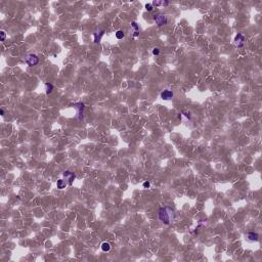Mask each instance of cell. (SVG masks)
<instances>
[{"label": "cell", "instance_id": "obj_5", "mask_svg": "<svg viewBox=\"0 0 262 262\" xmlns=\"http://www.w3.org/2000/svg\"><path fill=\"white\" fill-rule=\"evenodd\" d=\"M245 41H246V38H245V36L243 35V34H241V33H239L238 35L236 36V38H234V44H236V46L239 47V48H242V47L244 46Z\"/></svg>", "mask_w": 262, "mask_h": 262}, {"label": "cell", "instance_id": "obj_2", "mask_svg": "<svg viewBox=\"0 0 262 262\" xmlns=\"http://www.w3.org/2000/svg\"><path fill=\"white\" fill-rule=\"evenodd\" d=\"M73 108L76 110V119L82 120L83 118V112H84V104L83 103H76L73 105Z\"/></svg>", "mask_w": 262, "mask_h": 262}, {"label": "cell", "instance_id": "obj_14", "mask_svg": "<svg viewBox=\"0 0 262 262\" xmlns=\"http://www.w3.org/2000/svg\"><path fill=\"white\" fill-rule=\"evenodd\" d=\"M131 26H132L133 29H134V33H139V27H138V25H137L135 22H132V23H131Z\"/></svg>", "mask_w": 262, "mask_h": 262}, {"label": "cell", "instance_id": "obj_7", "mask_svg": "<svg viewBox=\"0 0 262 262\" xmlns=\"http://www.w3.org/2000/svg\"><path fill=\"white\" fill-rule=\"evenodd\" d=\"M63 175H64V177L67 178L68 184H69V185H72L73 182H74V180H75V178H76V175L74 174L73 172H71V171H66V172H64V174Z\"/></svg>", "mask_w": 262, "mask_h": 262}, {"label": "cell", "instance_id": "obj_11", "mask_svg": "<svg viewBox=\"0 0 262 262\" xmlns=\"http://www.w3.org/2000/svg\"><path fill=\"white\" fill-rule=\"evenodd\" d=\"M153 6H167L169 5V2L168 1H154L153 3Z\"/></svg>", "mask_w": 262, "mask_h": 262}, {"label": "cell", "instance_id": "obj_6", "mask_svg": "<svg viewBox=\"0 0 262 262\" xmlns=\"http://www.w3.org/2000/svg\"><path fill=\"white\" fill-rule=\"evenodd\" d=\"M173 96H174V93L169 89H166L161 93V98L164 100H169V99L173 98Z\"/></svg>", "mask_w": 262, "mask_h": 262}, {"label": "cell", "instance_id": "obj_3", "mask_svg": "<svg viewBox=\"0 0 262 262\" xmlns=\"http://www.w3.org/2000/svg\"><path fill=\"white\" fill-rule=\"evenodd\" d=\"M154 21L156 22V24H157L159 27L166 25V24H167V22H168L167 18H166V17L164 16V15H161V14H159V15H156V16H154Z\"/></svg>", "mask_w": 262, "mask_h": 262}, {"label": "cell", "instance_id": "obj_18", "mask_svg": "<svg viewBox=\"0 0 262 262\" xmlns=\"http://www.w3.org/2000/svg\"><path fill=\"white\" fill-rule=\"evenodd\" d=\"M142 185H143V187H144V189H150V187H151V183H150V181H144Z\"/></svg>", "mask_w": 262, "mask_h": 262}, {"label": "cell", "instance_id": "obj_4", "mask_svg": "<svg viewBox=\"0 0 262 262\" xmlns=\"http://www.w3.org/2000/svg\"><path fill=\"white\" fill-rule=\"evenodd\" d=\"M26 63H27L30 67L36 66V65L39 63V57H38L36 54H29V55L26 57Z\"/></svg>", "mask_w": 262, "mask_h": 262}, {"label": "cell", "instance_id": "obj_9", "mask_svg": "<svg viewBox=\"0 0 262 262\" xmlns=\"http://www.w3.org/2000/svg\"><path fill=\"white\" fill-rule=\"evenodd\" d=\"M247 238L250 242H257L259 240V234L256 232H249L247 234Z\"/></svg>", "mask_w": 262, "mask_h": 262}, {"label": "cell", "instance_id": "obj_13", "mask_svg": "<svg viewBox=\"0 0 262 262\" xmlns=\"http://www.w3.org/2000/svg\"><path fill=\"white\" fill-rule=\"evenodd\" d=\"M102 250H103L104 252H109V251L111 250V245H110V243H108V242L103 243V244H102Z\"/></svg>", "mask_w": 262, "mask_h": 262}, {"label": "cell", "instance_id": "obj_20", "mask_svg": "<svg viewBox=\"0 0 262 262\" xmlns=\"http://www.w3.org/2000/svg\"><path fill=\"white\" fill-rule=\"evenodd\" d=\"M0 114H1L2 116H4V110H3V109H1V110H0Z\"/></svg>", "mask_w": 262, "mask_h": 262}, {"label": "cell", "instance_id": "obj_1", "mask_svg": "<svg viewBox=\"0 0 262 262\" xmlns=\"http://www.w3.org/2000/svg\"><path fill=\"white\" fill-rule=\"evenodd\" d=\"M159 219L164 223V224H170V222L174 219V211L170 209L169 207H164L161 208L159 211Z\"/></svg>", "mask_w": 262, "mask_h": 262}, {"label": "cell", "instance_id": "obj_17", "mask_svg": "<svg viewBox=\"0 0 262 262\" xmlns=\"http://www.w3.org/2000/svg\"><path fill=\"white\" fill-rule=\"evenodd\" d=\"M0 35H1V41H5V38H6V33L5 31H0Z\"/></svg>", "mask_w": 262, "mask_h": 262}, {"label": "cell", "instance_id": "obj_8", "mask_svg": "<svg viewBox=\"0 0 262 262\" xmlns=\"http://www.w3.org/2000/svg\"><path fill=\"white\" fill-rule=\"evenodd\" d=\"M104 34H105L104 30H97V31H95V32L93 33V36H94V43H99L100 40H102V38H103V36H104Z\"/></svg>", "mask_w": 262, "mask_h": 262}, {"label": "cell", "instance_id": "obj_15", "mask_svg": "<svg viewBox=\"0 0 262 262\" xmlns=\"http://www.w3.org/2000/svg\"><path fill=\"white\" fill-rule=\"evenodd\" d=\"M124 36H125V34H124V32L121 31V30H119V31L116 32V37H117V39H122V38H124Z\"/></svg>", "mask_w": 262, "mask_h": 262}, {"label": "cell", "instance_id": "obj_19", "mask_svg": "<svg viewBox=\"0 0 262 262\" xmlns=\"http://www.w3.org/2000/svg\"><path fill=\"white\" fill-rule=\"evenodd\" d=\"M159 53H160L159 48H154V49H153V54H154V55H158Z\"/></svg>", "mask_w": 262, "mask_h": 262}, {"label": "cell", "instance_id": "obj_10", "mask_svg": "<svg viewBox=\"0 0 262 262\" xmlns=\"http://www.w3.org/2000/svg\"><path fill=\"white\" fill-rule=\"evenodd\" d=\"M67 184H68V181L65 180V179H59V180H57V182H56V186H57V189H59V190L65 189V187L67 186Z\"/></svg>", "mask_w": 262, "mask_h": 262}, {"label": "cell", "instance_id": "obj_12", "mask_svg": "<svg viewBox=\"0 0 262 262\" xmlns=\"http://www.w3.org/2000/svg\"><path fill=\"white\" fill-rule=\"evenodd\" d=\"M53 85L51 83H49V82H47V83H45V90H46V94H50L51 92L53 91Z\"/></svg>", "mask_w": 262, "mask_h": 262}, {"label": "cell", "instance_id": "obj_16", "mask_svg": "<svg viewBox=\"0 0 262 262\" xmlns=\"http://www.w3.org/2000/svg\"><path fill=\"white\" fill-rule=\"evenodd\" d=\"M145 9H146L147 11H152V10L154 9V6H153V4H151V3H147V4H145Z\"/></svg>", "mask_w": 262, "mask_h": 262}]
</instances>
